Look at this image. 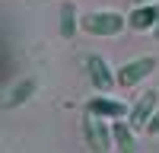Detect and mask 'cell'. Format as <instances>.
Wrapping results in <instances>:
<instances>
[{
    "label": "cell",
    "mask_w": 159,
    "mask_h": 153,
    "mask_svg": "<svg viewBox=\"0 0 159 153\" xmlns=\"http://www.w3.org/2000/svg\"><path fill=\"white\" fill-rule=\"evenodd\" d=\"M127 16L118 10H92V13H83L80 16V29L89 32V35H102V38H111V35H121L124 32Z\"/></svg>",
    "instance_id": "6da1fadb"
},
{
    "label": "cell",
    "mask_w": 159,
    "mask_h": 153,
    "mask_svg": "<svg viewBox=\"0 0 159 153\" xmlns=\"http://www.w3.org/2000/svg\"><path fill=\"white\" fill-rule=\"evenodd\" d=\"M83 137H86V147L96 150V153L115 150V131H111L108 118H102V115L86 112V118H83Z\"/></svg>",
    "instance_id": "7a4b0ae2"
},
{
    "label": "cell",
    "mask_w": 159,
    "mask_h": 153,
    "mask_svg": "<svg viewBox=\"0 0 159 153\" xmlns=\"http://www.w3.org/2000/svg\"><path fill=\"white\" fill-rule=\"evenodd\" d=\"M159 67V61L153 54H143V58H134V61H127L118 67V86L121 89H130V86H137L140 80H147V76Z\"/></svg>",
    "instance_id": "3957f363"
},
{
    "label": "cell",
    "mask_w": 159,
    "mask_h": 153,
    "mask_svg": "<svg viewBox=\"0 0 159 153\" xmlns=\"http://www.w3.org/2000/svg\"><path fill=\"white\" fill-rule=\"evenodd\" d=\"M86 73H89V83H92L96 93H108L111 86H118V70H111L102 54H89L86 58Z\"/></svg>",
    "instance_id": "277c9868"
},
{
    "label": "cell",
    "mask_w": 159,
    "mask_h": 153,
    "mask_svg": "<svg viewBox=\"0 0 159 153\" xmlns=\"http://www.w3.org/2000/svg\"><path fill=\"white\" fill-rule=\"evenodd\" d=\"M156 109H159V93H156V89H147V93H143V96L134 102V105H130L127 121L143 131V128H147V121H150V115H153Z\"/></svg>",
    "instance_id": "5b68a950"
},
{
    "label": "cell",
    "mask_w": 159,
    "mask_h": 153,
    "mask_svg": "<svg viewBox=\"0 0 159 153\" xmlns=\"http://www.w3.org/2000/svg\"><path fill=\"white\" fill-rule=\"evenodd\" d=\"M86 112H92V115H102V118H108V121H115V118H127L130 115V109L124 105V102H118V99H108V96H92L89 102H86Z\"/></svg>",
    "instance_id": "8992f818"
},
{
    "label": "cell",
    "mask_w": 159,
    "mask_h": 153,
    "mask_svg": "<svg viewBox=\"0 0 159 153\" xmlns=\"http://www.w3.org/2000/svg\"><path fill=\"white\" fill-rule=\"evenodd\" d=\"M130 29H137V32H153V26L159 22V7L156 3H137L134 10H130Z\"/></svg>",
    "instance_id": "52a82bcc"
},
{
    "label": "cell",
    "mask_w": 159,
    "mask_h": 153,
    "mask_svg": "<svg viewBox=\"0 0 159 153\" xmlns=\"http://www.w3.org/2000/svg\"><path fill=\"white\" fill-rule=\"evenodd\" d=\"M111 131H115V150H134V147H137V140H134V131H137V128L130 124V121L115 118V121H111Z\"/></svg>",
    "instance_id": "ba28073f"
},
{
    "label": "cell",
    "mask_w": 159,
    "mask_h": 153,
    "mask_svg": "<svg viewBox=\"0 0 159 153\" xmlns=\"http://www.w3.org/2000/svg\"><path fill=\"white\" fill-rule=\"evenodd\" d=\"M76 26H80L76 7L70 3V0H64V3H61V26H57L61 38H73V35H76Z\"/></svg>",
    "instance_id": "9c48e42d"
},
{
    "label": "cell",
    "mask_w": 159,
    "mask_h": 153,
    "mask_svg": "<svg viewBox=\"0 0 159 153\" xmlns=\"http://www.w3.org/2000/svg\"><path fill=\"white\" fill-rule=\"evenodd\" d=\"M32 93H35V80H19L16 86L10 89V96L3 99V109H16V105H22L25 99H32Z\"/></svg>",
    "instance_id": "30bf717a"
},
{
    "label": "cell",
    "mask_w": 159,
    "mask_h": 153,
    "mask_svg": "<svg viewBox=\"0 0 159 153\" xmlns=\"http://www.w3.org/2000/svg\"><path fill=\"white\" fill-rule=\"evenodd\" d=\"M143 131H147L150 137H156V134H159V109L150 115V121H147V128H143Z\"/></svg>",
    "instance_id": "8fae6325"
},
{
    "label": "cell",
    "mask_w": 159,
    "mask_h": 153,
    "mask_svg": "<svg viewBox=\"0 0 159 153\" xmlns=\"http://www.w3.org/2000/svg\"><path fill=\"white\" fill-rule=\"evenodd\" d=\"M153 35H156V38H159V22H156V26H153Z\"/></svg>",
    "instance_id": "7c38bea8"
},
{
    "label": "cell",
    "mask_w": 159,
    "mask_h": 153,
    "mask_svg": "<svg viewBox=\"0 0 159 153\" xmlns=\"http://www.w3.org/2000/svg\"><path fill=\"white\" fill-rule=\"evenodd\" d=\"M137 3H156V0H137Z\"/></svg>",
    "instance_id": "4fadbf2b"
}]
</instances>
